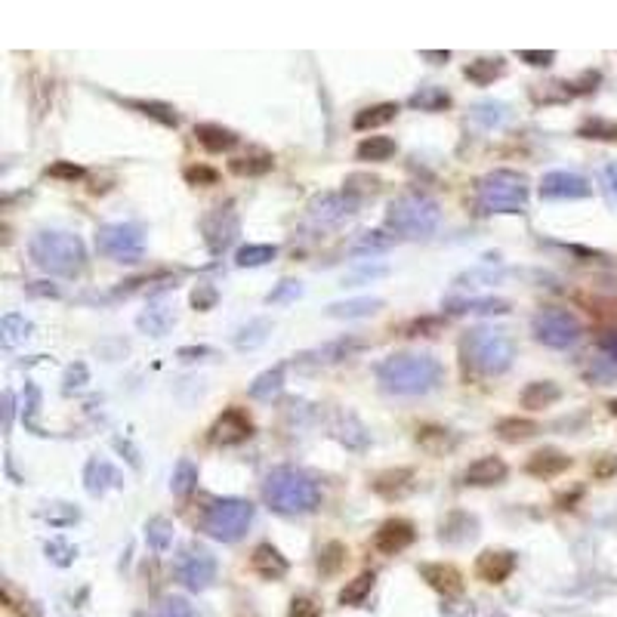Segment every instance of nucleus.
Here are the masks:
<instances>
[{"instance_id": "nucleus-1", "label": "nucleus", "mask_w": 617, "mask_h": 617, "mask_svg": "<svg viewBox=\"0 0 617 617\" xmlns=\"http://www.w3.org/2000/svg\"><path fill=\"white\" fill-rule=\"evenodd\" d=\"M445 367L432 355L395 352L377 365V383L389 395H426L441 386Z\"/></svg>"}, {"instance_id": "nucleus-2", "label": "nucleus", "mask_w": 617, "mask_h": 617, "mask_svg": "<svg viewBox=\"0 0 617 617\" xmlns=\"http://www.w3.org/2000/svg\"><path fill=\"white\" fill-rule=\"evenodd\" d=\"M263 498L281 515H306L321 503V488L303 469L278 466L266 479Z\"/></svg>"}, {"instance_id": "nucleus-3", "label": "nucleus", "mask_w": 617, "mask_h": 617, "mask_svg": "<svg viewBox=\"0 0 617 617\" xmlns=\"http://www.w3.org/2000/svg\"><path fill=\"white\" fill-rule=\"evenodd\" d=\"M460 352L469 365L485 377H500L513 367L515 361V337L503 327H475L466 331V337L460 340Z\"/></svg>"}, {"instance_id": "nucleus-4", "label": "nucleus", "mask_w": 617, "mask_h": 617, "mask_svg": "<svg viewBox=\"0 0 617 617\" xmlns=\"http://www.w3.org/2000/svg\"><path fill=\"white\" fill-rule=\"evenodd\" d=\"M29 253L37 269L50 275H62V278H75L86 266L84 241L71 232H56V229L37 232L29 241Z\"/></svg>"}, {"instance_id": "nucleus-5", "label": "nucleus", "mask_w": 617, "mask_h": 617, "mask_svg": "<svg viewBox=\"0 0 617 617\" xmlns=\"http://www.w3.org/2000/svg\"><path fill=\"white\" fill-rule=\"evenodd\" d=\"M441 223V207L426 194H401L386 210V226L401 238H429Z\"/></svg>"}, {"instance_id": "nucleus-6", "label": "nucleus", "mask_w": 617, "mask_h": 617, "mask_svg": "<svg viewBox=\"0 0 617 617\" xmlns=\"http://www.w3.org/2000/svg\"><path fill=\"white\" fill-rule=\"evenodd\" d=\"M475 198L485 213H525L528 179L515 170H494L475 183Z\"/></svg>"}, {"instance_id": "nucleus-7", "label": "nucleus", "mask_w": 617, "mask_h": 617, "mask_svg": "<svg viewBox=\"0 0 617 617\" xmlns=\"http://www.w3.org/2000/svg\"><path fill=\"white\" fill-rule=\"evenodd\" d=\"M253 522V503L241 498H223L217 500L201 519V531L219 543H234L247 534Z\"/></svg>"}, {"instance_id": "nucleus-8", "label": "nucleus", "mask_w": 617, "mask_h": 617, "mask_svg": "<svg viewBox=\"0 0 617 617\" xmlns=\"http://www.w3.org/2000/svg\"><path fill=\"white\" fill-rule=\"evenodd\" d=\"M96 251L115 263H139L145 257V229L136 223H105L96 229Z\"/></svg>"}, {"instance_id": "nucleus-9", "label": "nucleus", "mask_w": 617, "mask_h": 617, "mask_svg": "<svg viewBox=\"0 0 617 617\" xmlns=\"http://www.w3.org/2000/svg\"><path fill=\"white\" fill-rule=\"evenodd\" d=\"M531 331H534V340L549 349H568L580 340L583 333V325L580 318L572 312V308H559V306H549V308H540L531 321Z\"/></svg>"}, {"instance_id": "nucleus-10", "label": "nucleus", "mask_w": 617, "mask_h": 617, "mask_svg": "<svg viewBox=\"0 0 617 617\" xmlns=\"http://www.w3.org/2000/svg\"><path fill=\"white\" fill-rule=\"evenodd\" d=\"M177 574L192 593H201V589H207L217 580V559H213V553L207 547L189 543L177 559Z\"/></svg>"}, {"instance_id": "nucleus-11", "label": "nucleus", "mask_w": 617, "mask_h": 617, "mask_svg": "<svg viewBox=\"0 0 617 617\" xmlns=\"http://www.w3.org/2000/svg\"><path fill=\"white\" fill-rule=\"evenodd\" d=\"M358 204L361 201L355 194L343 192H321L308 201V219L318 226H340L346 223L349 217L358 213Z\"/></svg>"}, {"instance_id": "nucleus-12", "label": "nucleus", "mask_w": 617, "mask_h": 617, "mask_svg": "<svg viewBox=\"0 0 617 617\" xmlns=\"http://www.w3.org/2000/svg\"><path fill=\"white\" fill-rule=\"evenodd\" d=\"M201 232H204V241H207V247H210V253L229 251L232 241L238 238V232H241L238 213H234L232 207H217V210L204 217Z\"/></svg>"}, {"instance_id": "nucleus-13", "label": "nucleus", "mask_w": 617, "mask_h": 617, "mask_svg": "<svg viewBox=\"0 0 617 617\" xmlns=\"http://www.w3.org/2000/svg\"><path fill=\"white\" fill-rule=\"evenodd\" d=\"M593 192L587 177L574 170H553L540 179V198L543 201H580Z\"/></svg>"}, {"instance_id": "nucleus-14", "label": "nucleus", "mask_w": 617, "mask_h": 617, "mask_svg": "<svg viewBox=\"0 0 617 617\" xmlns=\"http://www.w3.org/2000/svg\"><path fill=\"white\" fill-rule=\"evenodd\" d=\"M210 439L213 445H223V448H232V445H241L253 435V424L241 407H229V411L219 414V420L213 424L210 429Z\"/></svg>"}, {"instance_id": "nucleus-15", "label": "nucleus", "mask_w": 617, "mask_h": 617, "mask_svg": "<svg viewBox=\"0 0 617 617\" xmlns=\"http://www.w3.org/2000/svg\"><path fill=\"white\" fill-rule=\"evenodd\" d=\"M414 543V525L407 519H386L374 534V547L383 555H395Z\"/></svg>"}, {"instance_id": "nucleus-16", "label": "nucleus", "mask_w": 617, "mask_h": 617, "mask_svg": "<svg viewBox=\"0 0 617 617\" xmlns=\"http://www.w3.org/2000/svg\"><path fill=\"white\" fill-rule=\"evenodd\" d=\"M414 479H417V473H414L411 466H399V469L380 473L377 479L371 481V488H374V494H380L383 500H401L414 491V485H417Z\"/></svg>"}, {"instance_id": "nucleus-17", "label": "nucleus", "mask_w": 617, "mask_h": 617, "mask_svg": "<svg viewBox=\"0 0 617 617\" xmlns=\"http://www.w3.org/2000/svg\"><path fill=\"white\" fill-rule=\"evenodd\" d=\"M365 346H367V340H361V337H352V333H346V337H337V340H331V343H325V346L312 349V352L300 355V358L308 361V365H337V361L349 358V355L361 352V349H365Z\"/></svg>"}, {"instance_id": "nucleus-18", "label": "nucleus", "mask_w": 617, "mask_h": 617, "mask_svg": "<svg viewBox=\"0 0 617 617\" xmlns=\"http://www.w3.org/2000/svg\"><path fill=\"white\" fill-rule=\"evenodd\" d=\"M515 572V553L509 549H485L475 559V574L485 583H503Z\"/></svg>"}, {"instance_id": "nucleus-19", "label": "nucleus", "mask_w": 617, "mask_h": 617, "mask_svg": "<svg viewBox=\"0 0 617 617\" xmlns=\"http://www.w3.org/2000/svg\"><path fill=\"white\" fill-rule=\"evenodd\" d=\"M124 481H120V473L115 466H111L109 460H99V457H90L84 466V488L86 494H93V498H103L109 488H120Z\"/></svg>"}, {"instance_id": "nucleus-20", "label": "nucleus", "mask_w": 617, "mask_h": 617, "mask_svg": "<svg viewBox=\"0 0 617 617\" xmlns=\"http://www.w3.org/2000/svg\"><path fill=\"white\" fill-rule=\"evenodd\" d=\"M420 578L441 596L463 593V574L454 565H445V562H426V565H420Z\"/></svg>"}, {"instance_id": "nucleus-21", "label": "nucleus", "mask_w": 617, "mask_h": 617, "mask_svg": "<svg viewBox=\"0 0 617 617\" xmlns=\"http://www.w3.org/2000/svg\"><path fill=\"white\" fill-rule=\"evenodd\" d=\"M506 473H509V466L503 463L500 457H494V454H488V457H479V460H473L466 466V485H473V488H488V485H500L503 479H506Z\"/></svg>"}, {"instance_id": "nucleus-22", "label": "nucleus", "mask_w": 617, "mask_h": 617, "mask_svg": "<svg viewBox=\"0 0 617 617\" xmlns=\"http://www.w3.org/2000/svg\"><path fill=\"white\" fill-rule=\"evenodd\" d=\"M525 469H528V475H534V479H555V475H562L565 469H572V457L562 451H555V448H543V451L528 457Z\"/></svg>"}, {"instance_id": "nucleus-23", "label": "nucleus", "mask_w": 617, "mask_h": 617, "mask_svg": "<svg viewBox=\"0 0 617 617\" xmlns=\"http://www.w3.org/2000/svg\"><path fill=\"white\" fill-rule=\"evenodd\" d=\"M194 139L204 145L210 154H223V152H232L234 145L241 143V136L234 130L223 124H198L194 127Z\"/></svg>"}, {"instance_id": "nucleus-24", "label": "nucleus", "mask_w": 617, "mask_h": 617, "mask_svg": "<svg viewBox=\"0 0 617 617\" xmlns=\"http://www.w3.org/2000/svg\"><path fill=\"white\" fill-rule=\"evenodd\" d=\"M251 565H253V572H257L259 578H266V580H281L287 574V568H291V565H287V559L272 547V543H259V547L253 549Z\"/></svg>"}, {"instance_id": "nucleus-25", "label": "nucleus", "mask_w": 617, "mask_h": 617, "mask_svg": "<svg viewBox=\"0 0 617 617\" xmlns=\"http://www.w3.org/2000/svg\"><path fill=\"white\" fill-rule=\"evenodd\" d=\"M503 75H506V59L503 56H479L463 69V78L475 86H488Z\"/></svg>"}, {"instance_id": "nucleus-26", "label": "nucleus", "mask_w": 617, "mask_h": 617, "mask_svg": "<svg viewBox=\"0 0 617 617\" xmlns=\"http://www.w3.org/2000/svg\"><path fill=\"white\" fill-rule=\"evenodd\" d=\"M559 399H562V389L553 380H534V383L522 389V407H528V411H543V407L555 405Z\"/></svg>"}, {"instance_id": "nucleus-27", "label": "nucleus", "mask_w": 617, "mask_h": 617, "mask_svg": "<svg viewBox=\"0 0 617 617\" xmlns=\"http://www.w3.org/2000/svg\"><path fill=\"white\" fill-rule=\"evenodd\" d=\"M386 303L380 297H355V300H343V303H331L325 308L331 318H371L377 315Z\"/></svg>"}, {"instance_id": "nucleus-28", "label": "nucleus", "mask_w": 617, "mask_h": 617, "mask_svg": "<svg viewBox=\"0 0 617 617\" xmlns=\"http://www.w3.org/2000/svg\"><path fill=\"white\" fill-rule=\"evenodd\" d=\"M448 312H451V315H506L509 312V300H500V297L451 300V303H448Z\"/></svg>"}, {"instance_id": "nucleus-29", "label": "nucleus", "mask_w": 617, "mask_h": 617, "mask_svg": "<svg viewBox=\"0 0 617 617\" xmlns=\"http://www.w3.org/2000/svg\"><path fill=\"white\" fill-rule=\"evenodd\" d=\"M451 103H454L451 93H448L445 86H435V84L420 86L417 93L407 96V105L417 111H445V109H451Z\"/></svg>"}, {"instance_id": "nucleus-30", "label": "nucleus", "mask_w": 617, "mask_h": 617, "mask_svg": "<svg viewBox=\"0 0 617 617\" xmlns=\"http://www.w3.org/2000/svg\"><path fill=\"white\" fill-rule=\"evenodd\" d=\"M275 167V158L269 152H247L241 158L229 160V170L234 177H266Z\"/></svg>"}, {"instance_id": "nucleus-31", "label": "nucleus", "mask_w": 617, "mask_h": 617, "mask_svg": "<svg viewBox=\"0 0 617 617\" xmlns=\"http://www.w3.org/2000/svg\"><path fill=\"white\" fill-rule=\"evenodd\" d=\"M173 321H177V315H173L170 306H167V303H152L143 315H139L136 325L143 327L145 333H152V337H164V333L173 327Z\"/></svg>"}, {"instance_id": "nucleus-32", "label": "nucleus", "mask_w": 617, "mask_h": 617, "mask_svg": "<svg viewBox=\"0 0 617 617\" xmlns=\"http://www.w3.org/2000/svg\"><path fill=\"white\" fill-rule=\"evenodd\" d=\"M284 371H287L284 365H275V367H269V371L259 374V377L251 383V389H247V392H251V399H257V401H272L275 395H278L281 389H284Z\"/></svg>"}, {"instance_id": "nucleus-33", "label": "nucleus", "mask_w": 617, "mask_h": 617, "mask_svg": "<svg viewBox=\"0 0 617 617\" xmlns=\"http://www.w3.org/2000/svg\"><path fill=\"white\" fill-rule=\"evenodd\" d=\"M395 152H399V143H395L392 136H367V139H361V143H358L355 158L371 160V164H383V160L392 158Z\"/></svg>"}, {"instance_id": "nucleus-34", "label": "nucleus", "mask_w": 617, "mask_h": 617, "mask_svg": "<svg viewBox=\"0 0 617 617\" xmlns=\"http://www.w3.org/2000/svg\"><path fill=\"white\" fill-rule=\"evenodd\" d=\"M395 115H399V105H395V103L367 105V109H361L358 115H355L352 127H355V130H377V127L395 120Z\"/></svg>"}, {"instance_id": "nucleus-35", "label": "nucleus", "mask_w": 617, "mask_h": 617, "mask_svg": "<svg viewBox=\"0 0 617 617\" xmlns=\"http://www.w3.org/2000/svg\"><path fill=\"white\" fill-rule=\"evenodd\" d=\"M374 583H377V574H374V572H361L358 578H352L343 589H340V605H343V608L361 605V602L371 596Z\"/></svg>"}, {"instance_id": "nucleus-36", "label": "nucleus", "mask_w": 617, "mask_h": 617, "mask_svg": "<svg viewBox=\"0 0 617 617\" xmlns=\"http://www.w3.org/2000/svg\"><path fill=\"white\" fill-rule=\"evenodd\" d=\"M29 337H31V321L25 318V315H19V312L4 315V321H0V340H4L6 349H12Z\"/></svg>"}, {"instance_id": "nucleus-37", "label": "nucleus", "mask_w": 617, "mask_h": 617, "mask_svg": "<svg viewBox=\"0 0 617 617\" xmlns=\"http://www.w3.org/2000/svg\"><path fill=\"white\" fill-rule=\"evenodd\" d=\"M127 105H130V109H136V111H143L145 118H154L158 124H164V127H173V130L179 127L177 109H173V105H167V103H149V99H127Z\"/></svg>"}, {"instance_id": "nucleus-38", "label": "nucleus", "mask_w": 617, "mask_h": 617, "mask_svg": "<svg viewBox=\"0 0 617 617\" xmlns=\"http://www.w3.org/2000/svg\"><path fill=\"white\" fill-rule=\"evenodd\" d=\"M275 257H278V247L275 244H247L234 253V263H238L241 269H257V266L272 263Z\"/></svg>"}, {"instance_id": "nucleus-39", "label": "nucleus", "mask_w": 617, "mask_h": 617, "mask_svg": "<svg viewBox=\"0 0 617 617\" xmlns=\"http://www.w3.org/2000/svg\"><path fill=\"white\" fill-rule=\"evenodd\" d=\"M272 333V321L269 318H253L251 325H244L238 333H234V346L238 349H257L266 343V337Z\"/></svg>"}, {"instance_id": "nucleus-40", "label": "nucleus", "mask_w": 617, "mask_h": 617, "mask_svg": "<svg viewBox=\"0 0 617 617\" xmlns=\"http://www.w3.org/2000/svg\"><path fill=\"white\" fill-rule=\"evenodd\" d=\"M194 488H198V466H194L189 457H183L170 475V491L177 494V498H185V494H192Z\"/></svg>"}, {"instance_id": "nucleus-41", "label": "nucleus", "mask_w": 617, "mask_h": 617, "mask_svg": "<svg viewBox=\"0 0 617 617\" xmlns=\"http://www.w3.org/2000/svg\"><path fill=\"white\" fill-rule=\"evenodd\" d=\"M540 432V426L534 424V420H519V417H506V420H500L498 424V435L503 441H528V439H534V435Z\"/></svg>"}, {"instance_id": "nucleus-42", "label": "nucleus", "mask_w": 617, "mask_h": 617, "mask_svg": "<svg viewBox=\"0 0 617 617\" xmlns=\"http://www.w3.org/2000/svg\"><path fill=\"white\" fill-rule=\"evenodd\" d=\"M337 432H340V441H343L346 448H352V451H365L367 441H371V435H367V429L361 426L358 420L352 417V414H346V417H340Z\"/></svg>"}, {"instance_id": "nucleus-43", "label": "nucleus", "mask_w": 617, "mask_h": 617, "mask_svg": "<svg viewBox=\"0 0 617 617\" xmlns=\"http://www.w3.org/2000/svg\"><path fill=\"white\" fill-rule=\"evenodd\" d=\"M392 244H395V234H386V232H361L358 241L349 247V253H355V257H367V253H383Z\"/></svg>"}, {"instance_id": "nucleus-44", "label": "nucleus", "mask_w": 617, "mask_h": 617, "mask_svg": "<svg viewBox=\"0 0 617 617\" xmlns=\"http://www.w3.org/2000/svg\"><path fill=\"white\" fill-rule=\"evenodd\" d=\"M469 118H473L475 124L485 127V130H494V127H500L503 120L509 118V109L503 103H475L473 109H469Z\"/></svg>"}, {"instance_id": "nucleus-45", "label": "nucleus", "mask_w": 617, "mask_h": 617, "mask_svg": "<svg viewBox=\"0 0 617 617\" xmlns=\"http://www.w3.org/2000/svg\"><path fill=\"white\" fill-rule=\"evenodd\" d=\"M145 540H149L152 549H167L173 543V522L164 519V515H154V519L145 525Z\"/></svg>"}, {"instance_id": "nucleus-46", "label": "nucleus", "mask_w": 617, "mask_h": 617, "mask_svg": "<svg viewBox=\"0 0 617 617\" xmlns=\"http://www.w3.org/2000/svg\"><path fill=\"white\" fill-rule=\"evenodd\" d=\"M158 617H201V614L189 599H183V596H167L158 605Z\"/></svg>"}, {"instance_id": "nucleus-47", "label": "nucleus", "mask_w": 617, "mask_h": 617, "mask_svg": "<svg viewBox=\"0 0 617 617\" xmlns=\"http://www.w3.org/2000/svg\"><path fill=\"white\" fill-rule=\"evenodd\" d=\"M297 297H303V284H300V281H293V278H284V281H278V287H275V291H269L266 303L281 306V303H293Z\"/></svg>"}, {"instance_id": "nucleus-48", "label": "nucleus", "mask_w": 617, "mask_h": 617, "mask_svg": "<svg viewBox=\"0 0 617 617\" xmlns=\"http://www.w3.org/2000/svg\"><path fill=\"white\" fill-rule=\"evenodd\" d=\"M503 275V269H494V266H475V269H469V272H463L454 284L457 287H473V284H494Z\"/></svg>"}, {"instance_id": "nucleus-49", "label": "nucleus", "mask_w": 617, "mask_h": 617, "mask_svg": "<svg viewBox=\"0 0 617 617\" xmlns=\"http://www.w3.org/2000/svg\"><path fill=\"white\" fill-rule=\"evenodd\" d=\"M599 189L605 194L608 207L617 210V160H608L605 167L599 170Z\"/></svg>"}, {"instance_id": "nucleus-50", "label": "nucleus", "mask_w": 617, "mask_h": 617, "mask_svg": "<svg viewBox=\"0 0 617 617\" xmlns=\"http://www.w3.org/2000/svg\"><path fill=\"white\" fill-rule=\"evenodd\" d=\"M185 183L189 185H217L219 183V173L213 167H204V164H192L183 170Z\"/></svg>"}, {"instance_id": "nucleus-51", "label": "nucleus", "mask_w": 617, "mask_h": 617, "mask_svg": "<svg viewBox=\"0 0 617 617\" xmlns=\"http://www.w3.org/2000/svg\"><path fill=\"white\" fill-rule=\"evenodd\" d=\"M580 136L587 139H617V124H612V120H587V124L580 127Z\"/></svg>"}, {"instance_id": "nucleus-52", "label": "nucleus", "mask_w": 617, "mask_h": 617, "mask_svg": "<svg viewBox=\"0 0 617 617\" xmlns=\"http://www.w3.org/2000/svg\"><path fill=\"white\" fill-rule=\"evenodd\" d=\"M217 303H219V291L213 284H198L192 291V306L198 308V312H210Z\"/></svg>"}, {"instance_id": "nucleus-53", "label": "nucleus", "mask_w": 617, "mask_h": 617, "mask_svg": "<svg viewBox=\"0 0 617 617\" xmlns=\"http://www.w3.org/2000/svg\"><path fill=\"white\" fill-rule=\"evenodd\" d=\"M46 177H53V179H69V183H75V179H84V167L71 164V160H56V164L46 167Z\"/></svg>"}, {"instance_id": "nucleus-54", "label": "nucleus", "mask_w": 617, "mask_h": 617, "mask_svg": "<svg viewBox=\"0 0 617 617\" xmlns=\"http://www.w3.org/2000/svg\"><path fill=\"white\" fill-rule=\"evenodd\" d=\"M291 617H321V608L315 599H308V596H300V599L291 602Z\"/></svg>"}, {"instance_id": "nucleus-55", "label": "nucleus", "mask_w": 617, "mask_h": 617, "mask_svg": "<svg viewBox=\"0 0 617 617\" xmlns=\"http://www.w3.org/2000/svg\"><path fill=\"white\" fill-rule=\"evenodd\" d=\"M90 380V374H86V365L84 361H78V365H71L69 371H65V392H71V389H80Z\"/></svg>"}, {"instance_id": "nucleus-56", "label": "nucleus", "mask_w": 617, "mask_h": 617, "mask_svg": "<svg viewBox=\"0 0 617 617\" xmlns=\"http://www.w3.org/2000/svg\"><path fill=\"white\" fill-rule=\"evenodd\" d=\"M519 59L528 65H538V69H543V65H553L555 62V53L553 50H519Z\"/></svg>"}, {"instance_id": "nucleus-57", "label": "nucleus", "mask_w": 617, "mask_h": 617, "mask_svg": "<svg viewBox=\"0 0 617 617\" xmlns=\"http://www.w3.org/2000/svg\"><path fill=\"white\" fill-rule=\"evenodd\" d=\"M46 553H50L53 562H59V565H69L71 555H75V549H71L69 543H62V540H50V543H46Z\"/></svg>"}, {"instance_id": "nucleus-58", "label": "nucleus", "mask_w": 617, "mask_h": 617, "mask_svg": "<svg viewBox=\"0 0 617 617\" xmlns=\"http://www.w3.org/2000/svg\"><path fill=\"white\" fill-rule=\"evenodd\" d=\"M599 349H602V352H605L612 361H617V327H612V331L602 333V337H599Z\"/></svg>"}, {"instance_id": "nucleus-59", "label": "nucleus", "mask_w": 617, "mask_h": 617, "mask_svg": "<svg viewBox=\"0 0 617 617\" xmlns=\"http://www.w3.org/2000/svg\"><path fill=\"white\" fill-rule=\"evenodd\" d=\"M439 327H441L439 318H420V321H414V325H407V337H417V333H424V331H439Z\"/></svg>"}, {"instance_id": "nucleus-60", "label": "nucleus", "mask_w": 617, "mask_h": 617, "mask_svg": "<svg viewBox=\"0 0 617 617\" xmlns=\"http://www.w3.org/2000/svg\"><path fill=\"white\" fill-rule=\"evenodd\" d=\"M12 411H16V405H12V392H4V432H10L12 429Z\"/></svg>"}, {"instance_id": "nucleus-61", "label": "nucleus", "mask_w": 617, "mask_h": 617, "mask_svg": "<svg viewBox=\"0 0 617 617\" xmlns=\"http://www.w3.org/2000/svg\"><path fill=\"white\" fill-rule=\"evenodd\" d=\"M213 349H207V346H185V349H179V358L183 361H192V358H198V355H210Z\"/></svg>"}, {"instance_id": "nucleus-62", "label": "nucleus", "mask_w": 617, "mask_h": 617, "mask_svg": "<svg viewBox=\"0 0 617 617\" xmlns=\"http://www.w3.org/2000/svg\"><path fill=\"white\" fill-rule=\"evenodd\" d=\"M420 56H424V59H432V62L439 65V62H448V59H451V53H448V50H439V53H435V50H424Z\"/></svg>"}, {"instance_id": "nucleus-63", "label": "nucleus", "mask_w": 617, "mask_h": 617, "mask_svg": "<svg viewBox=\"0 0 617 617\" xmlns=\"http://www.w3.org/2000/svg\"><path fill=\"white\" fill-rule=\"evenodd\" d=\"M608 411H612L614 417H617V399H614V401H608Z\"/></svg>"}]
</instances>
